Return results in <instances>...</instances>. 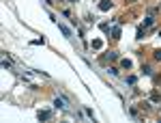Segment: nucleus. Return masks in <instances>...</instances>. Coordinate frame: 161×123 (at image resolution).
Wrapping results in <instances>:
<instances>
[{
    "mask_svg": "<svg viewBox=\"0 0 161 123\" xmlns=\"http://www.w3.org/2000/svg\"><path fill=\"white\" fill-rule=\"evenodd\" d=\"M120 67L122 69H131V61H129V59H122L120 61Z\"/></svg>",
    "mask_w": 161,
    "mask_h": 123,
    "instance_id": "obj_5",
    "label": "nucleus"
},
{
    "mask_svg": "<svg viewBox=\"0 0 161 123\" xmlns=\"http://www.w3.org/2000/svg\"><path fill=\"white\" fill-rule=\"evenodd\" d=\"M135 80H137L135 76H129V78H127V84H135Z\"/></svg>",
    "mask_w": 161,
    "mask_h": 123,
    "instance_id": "obj_11",
    "label": "nucleus"
},
{
    "mask_svg": "<svg viewBox=\"0 0 161 123\" xmlns=\"http://www.w3.org/2000/svg\"><path fill=\"white\" fill-rule=\"evenodd\" d=\"M142 71H144V74H146V76H152V69L148 67V65H144V67H142Z\"/></svg>",
    "mask_w": 161,
    "mask_h": 123,
    "instance_id": "obj_10",
    "label": "nucleus"
},
{
    "mask_svg": "<svg viewBox=\"0 0 161 123\" xmlns=\"http://www.w3.org/2000/svg\"><path fill=\"white\" fill-rule=\"evenodd\" d=\"M58 28L62 30V35H64V37H71V30H69V28H67L64 24H58Z\"/></svg>",
    "mask_w": 161,
    "mask_h": 123,
    "instance_id": "obj_6",
    "label": "nucleus"
},
{
    "mask_svg": "<svg viewBox=\"0 0 161 123\" xmlns=\"http://www.w3.org/2000/svg\"><path fill=\"white\" fill-rule=\"evenodd\" d=\"M49 117H52L49 110H39V112H37V119H39V121H47Z\"/></svg>",
    "mask_w": 161,
    "mask_h": 123,
    "instance_id": "obj_1",
    "label": "nucleus"
},
{
    "mask_svg": "<svg viewBox=\"0 0 161 123\" xmlns=\"http://www.w3.org/2000/svg\"><path fill=\"white\" fill-rule=\"evenodd\" d=\"M152 24H155V17H152V15H148L146 20H144V24H142V26H144V28H150Z\"/></svg>",
    "mask_w": 161,
    "mask_h": 123,
    "instance_id": "obj_3",
    "label": "nucleus"
},
{
    "mask_svg": "<svg viewBox=\"0 0 161 123\" xmlns=\"http://www.w3.org/2000/svg\"><path fill=\"white\" fill-rule=\"evenodd\" d=\"M112 37H114V39H120V28H118V26L112 28Z\"/></svg>",
    "mask_w": 161,
    "mask_h": 123,
    "instance_id": "obj_7",
    "label": "nucleus"
},
{
    "mask_svg": "<svg viewBox=\"0 0 161 123\" xmlns=\"http://www.w3.org/2000/svg\"><path fill=\"white\" fill-rule=\"evenodd\" d=\"M54 106H56V108H60V110H67V106H64V102H62V99H58V97L54 99Z\"/></svg>",
    "mask_w": 161,
    "mask_h": 123,
    "instance_id": "obj_4",
    "label": "nucleus"
},
{
    "mask_svg": "<svg viewBox=\"0 0 161 123\" xmlns=\"http://www.w3.org/2000/svg\"><path fill=\"white\" fill-rule=\"evenodd\" d=\"M105 59H107V61H116V59H118V54H116V52H107Z\"/></svg>",
    "mask_w": 161,
    "mask_h": 123,
    "instance_id": "obj_8",
    "label": "nucleus"
},
{
    "mask_svg": "<svg viewBox=\"0 0 161 123\" xmlns=\"http://www.w3.org/2000/svg\"><path fill=\"white\" fill-rule=\"evenodd\" d=\"M99 9L101 11H110L112 9V0H101V2H99Z\"/></svg>",
    "mask_w": 161,
    "mask_h": 123,
    "instance_id": "obj_2",
    "label": "nucleus"
},
{
    "mask_svg": "<svg viewBox=\"0 0 161 123\" xmlns=\"http://www.w3.org/2000/svg\"><path fill=\"white\" fill-rule=\"evenodd\" d=\"M101 45H103V41H101V39H95V41H93V48H95V50H99Z\"/></svg>",
    "mask_w": 161,
    "mask_h": 123,
    "instance_id": "obj_9",
    "label": "nucleus"
},
{
    "mask_svg": "<svg viewBox=\"0 0 161 123\" xmlns=\"http://www.w3.org/2000/svg\"><path fill=\"white\" fill-rule=\"evenodd\" d=\"M155 59H157V61H161V50H157V52H155Z\"/></svg>",
    "mask_w": 161,
    "mask_h": 123,
    "instance_id": "obj_12",
    "label": "nucleus"
}]
</instances>
